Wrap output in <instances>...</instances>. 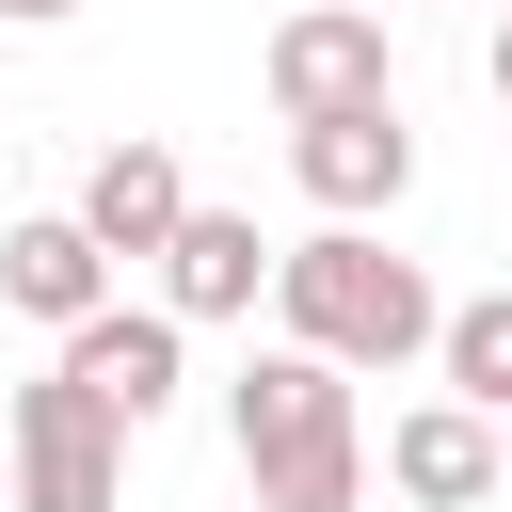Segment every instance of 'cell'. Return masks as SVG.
<instances>
[{"mask_svg":"<svg viewBox=\"0 0 512 512\" xmlns=\"http://www.w3.org/2000/svg\"><path fill=\"white\" fill-rule=\"evenodd\" d=\"M224 432H240V480H256V512H352L368 496V432H352V368L336 352H256L240 384H224Z\"/></svg>","mask_w":512,"mask_h":512,"instance_id":"6da1fadb","label":"cell"},{"mask_svg":"<svg viewBox=\"0 0 512 512\" xmlns=\"http://www.w3.org/2000/svg\"><path fill=\"white\" fill-rule=\"evenodd\" d=\"M272 304H288V336H304V352H336V368H400V352L432 336V272H416V256H384L368 224L272 240Z\"/></svg>","mask_w":512,"mask_h":512,"instance_id":"7a4b0ae2","label":"cell"},{"mask_svg":"<svg viewBox=\"0 0 512 512\" xmlns=\"http://www.w3.org/2000/svg\"><path fill=\"white\" fill-rule=\"evenodd\" d=\"M0 304L16 320H80V304H112V256L80 240V208H32V224H0Z\"/></svg>","mask_w":512,"mask_h":512,"instance_id":"30bf717a","label":"cell"},{"mask_svg":"<svg viewBox=\"0 0 512 512\" xmlns=\"http://www.w3.org/2000/svg\"><path fill=\"white\" fill-rule=\"evenodd\" d=\"M48 368H64L112 432H160V416H176V384H192V320H176V304H80Z\"/></svg>","mask_w":512,"mask_h":512,"instance_id":"277c9868","label":"cell"},{"mask_svg":"<svg viewBox=\"0 0 512 512\" xmlns=\"http://www.w3.org/2000/svg\"><path fill=\"white\" fill-rule=\"evenodd\" d=\"M256 288H272V240L240 208H176L160 224V304L176 320H256Z\"/></svg>","mask_w":512,"mask_h":512,"instance_id":"52a82bcc","label":"cell"},{"mask_svg":"<svg viewBox=\"0 0 512 512\" xmlns=\"http://www.w3.org/2000/svg\"><path fill=\"white\" fill-rule=\"evenodd\" d=\"M432 368H448V400H480V416H512V304L496 288H464V304H432V336H416Z\"/></svg>","mask_w":512,"mask_h":512,"instance_id":"8fae6325","label":"cell"},{"mask_svg":"<svg viewBox=\"0 0 512 512\" xmlns=\"http://www.w3.org/2000/svg\"><path fill=\"white\" fill-rule=\"evenodd\" d=\"M0 16H32V32H48V16H80V0H0Z\"/></svg>","mask_w":512,"mask_h":512,"instance_id":"7c38bea8","label":"cell"},{"mask_svg":"<svg viewBox=\"0 0 512 512\" xmlns=\"http://www.w3.org/2000/svg\"><path fill=\"white\" fill-rule=\"evenodd\" d=\"M192 208V176H176V144H96V176H80V240L128 272V256H160V224Z\"/></svg>","mask_w":512,"mask_h":512,"instance_id":"9c48e42d","label":"cell"},{"mask_svg":"<svg viewBox=\"0 0 512 512\" xmlns=\"http://www.w3.org/2000/svg\"><path fill=\"white\" fill-rule=\"evenodd\" d=\"M0 480H16V512H112V480H128V432L48 368V384H16L0 400Z\"/></svg>","mask_w":512,"mask_h":512,"instance_id":"3957f363","label":"cell"},{"mask_svg":"<svg viewBox=\"0 0 512 512\" xmlns=\"http://www.w3.org/2000/svg\"><path fill=\"white\" fill-rule=\"evenodd\" d=\"M288 176L320 192V224H384L416 192V128L400 96H336V112H288Z\"/></svg>","mask_w":512,"mask_h":512,"instance_id":"5b68a950","label":"cell"},{"mask_svg":"<svg viewBox=\"0 0 512 512\" xmlns=\"http://www.w3.org/2000/svg\"><path fill=\"white\" fill-rule=\"evenodd\" d=\"M384 480H400L416 512H480V496H496V416H480V400H416V416L384 432Z\"/></svg>","mask_w":512,"mask_h":512,"instance_id":"ba28073f","label":"cell"},{"mask_svg":"<svg viewBox=\"0 0 512 512\" xmlns=\"http://www.w3.org/2000/svg\"><path fill=\"white\" fill-rule=\"evenodd\" d=\"M336 96H400L368 0H304V16L272 32V112H336Z\"/></svg>","mask_w":512,"mask_h":512,"instance_id":"8992f818","label":"cell"}]
</instances>
